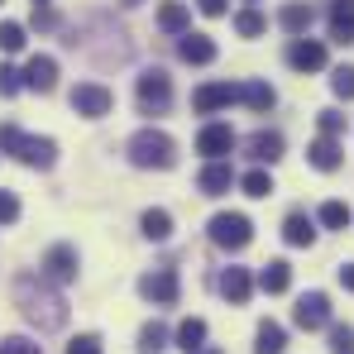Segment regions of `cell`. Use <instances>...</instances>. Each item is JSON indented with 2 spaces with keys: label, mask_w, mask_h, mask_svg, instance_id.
<instances>
[{
  "label": "cell",
  "mask_w": 354,
  "mask_h": 354,
  "mask_svg": "<svg viewBox=\"0 0 354 354\" xmlns=\"http://www.w3.org/2000/svg\"><path fill=\"white\" fill-rule=\"evenodd\" d=\"M239 101H244L249 111H259V115H263V111H273V101H278V96H273V86H268V82H239Z\"/></svg>",
  "instance_id": "cell-25"
},
{
  "label": "cell",
  "mask_w": 354,
  "mask_h": 354,
  "mask_svg": "<svg viewBox=\"0 0 354 354\" xmlns=\"http://www.w3.org/2000/svg\"><path fill=\"white\" fill-rule=\"evenodd\" d=\"M44 278L48 283H72L77 278V249L72 244H53L44 254Z\"/></svg>",
  "instance_id": "cell-12"
},
{
  "label": "cell",
  "mask_w": 354,
  "mask_h": 354,
  "mask_svg": "<svg viewBox=\"0 0 354 354\" xmlns=\"http://www.w3.org/2000/svg\"><path fill=\"white\" fill-rule=\"evenodd\" d=\"M139 230H144V239H168L173 235V216H168L163 206H149V211L139 216Z\"/></svg>",
  "instance_id": "cell-27"
},
{
  "label": "cell",
  "mask_w": 354,
  "mask_h": 354,
  "mask_svg": "<svg viewBox=\"0 0 354 354\" xmlns=\"http://www.w3.org/2000/svg\"><path fill=\"white\" fill-rule=\"evenodd\" d=\"M168 345V326L163 321H149L144 330H139V354H158Z\"/></svg>",
  "instance_id": "cell-31"
},
{
  "label": "cell",
  "mask_w": 354,
  "mask_h": 354,
  "mask_svg": "<svg viewBox=\"0 0 354 354\" xmlns=\"http://www.w3.org/2000/svg\"><path fill=\"white\" fill-rule=\"evenodd\" d=\"M24 86H29V91H53V86H58V58L34 53V58L24 62Z\"/></svg>",
  "instance_id": "cell-13"
},
{
  "label": "cell",
  "mask_w": 354,
  "mask_h": 354,
  "mask_svg": "<svg viewBox=\"0 0 354 354\" xmlns=\"http://www.w3.org/2000/svg\"><path fill=\"white\" fill-rule=\"evenodd\" d=\"M206 235H211V244H221V249L239 254V249L254 239V221H249L244 211H221V216H211Z\"/></svg>",
  "instance_id": "cell-4"
},
{
  "label": "cell",
  "mask_w": 354,
  "mask_h": 354,
  "mask_svg": "<svg viewBox=\"0 0 354 354\" xmlns=\"http://www.w3.org/2000/svg\"><path fill=\"white\" fill-rule=\"evenodd\" d=\"M316 221H321L326 230H345V225H350V221H354V211H350V206H345V201H326V206L316 211Z\"/></svg>",
  "instance_id": "cell-28"
},
{
  "label": "cell",
  "mask_w": 354,
  "mask_h": 354,
  "mask_svg": "<svg viewBox=\"0 0 354 354\" xmlns=\"http://www.w3.org/2000/svg\"><path fill=\"white\" fill-rule=\"evenodd\" d=\"M311 19H316V10L306 5V0H288L283 10H278V24L292 34V39H306V29H311Z\"/></svg>",
  "instance_id": "cell-17"
},
{
  "label": "cell",
  "mask_w": 354,
  "mask_h": 354,
  "mask_svg": "<svg viewBox=\"0 0 354 354\" xmlns=\"http://www.w3.org/2000/svg\"><path fill=\"white\" fill-rule=\"evenodd\" d=\"M111 106H115V96H111L101 82H77V86H72V111H77V115L101 120V115H111Z\"/></svg>",
  "instance_id": "cell-6"
},
{
  "label": "cell",
  "mask_w": 354,
  "mask_h": 354,
  "mask_svg": "<svg viewBox=\"0 0 354 354\" xmlns=\"http://www.w3.org/2000/svg\"><path fill=\"white\" fill-rule=\"evenodd\" d=\"M129 163H134V168H158V173H168L177 163L173 134H163V129H139V134L129 139Z\"/></svg>",
  "instance_id": "cell-3"
},
{
  "label": "cell",
  "mask_w": 354,
  "mask_h": 354,
  "mask_svg": "<svg viewBox=\"0 0 354 354\" xmlns=\"http://www.w3.org/2000/svg\"><path fill=\"white\" fill-rule=\"evenodd\" d=\"M263 29H268V19H263V15H259L254 5H249V10H239V15H235V34H239V39H259Z\"/></svg>",
  "instance_id": "cell-30"
},
{
  "label": "cell",
  "mask_w": 354,
  "mask_h": 354,
  "mask_svg": "<svg viewBox=\"0 0 354 354\" xmlns=\"http://www.w3.org/2000/svg\"><path fill=\"white\" fill-rule=\"evenodd\" d=\"M19 48H24V24L0 19V53H19Z\"/></svg>",
  "instance_id": "cell-32"
},
{
  "label": "cell",
  "mask_w": 354,
  "mask_h": 354,
  "mask_svg": "<svg viewBox=\"0 0 354 354\" xmlns=\"http://www.w3.org/2000/svg\"><path fill=\"white\" fill-rule=\"evenodd\" d=\"M259 288H263V292H288V288H292V268H288V259H273V263H263V268H259Z\"/></svg>",
  "instance_id": "cell-23"
},
{
  "label": "cell",
  "mask_w": 354,
  "mask_h": 354,
  "mask_svg": "<svg viewBox=\"0 0 354 354\" xmlns=\"http://www.w3.org/2000/svg\"><path fill=\"white\" fill-rule=\"evenodd\" d=\"M249 292H254V278H249V268H225V273H221V297H225V301L244 306V301H249Z\"/></svg>",
  "instance_id": "cell-20"
},
{
  "label": "cell",
  "mask_w": 354,
  "mask_h": 354,
  "mask_svg": "<svg viewBox=\"0 0 354 354\" xmlns=\"http://www.w3.org/2000/svg\"><path fill=\"white\" fill-rule=\"evenodd\" d=\"M134 96H139V111H144V115H163V111L173 106V82H168V72H163V67L139 72Z\"/></svg>",
  "instance_id": "cell-5"
},
{
  "label": "cell",
  "mask_w": 354,
  "mask_h": 354,
  "mask_svg": "<svg viewBox=\"0 0 354 354\" xmlns=\"http://www.w3.org/2000/svg\"><path fill=\"white\" fill-rule=\"evenodd\" d=\"M244 149H249L259 163H278V158H283V134H278V129H254Z\"/></svg>",
  "instance_id": "cell-18"
},
{
  "label": "cell",
  "mask_w": 354,
  "mask_h": 354,
  "mask_svg": "<svg viewBox=\"0 0 354 354\" xmlns=\"http://www.w3.org/2000/svg\"><path fill=\"white\" fill-rule=\"evenodd\" d=\"M316 124H321V134L340 139V129H345V115H340V111H321V115H316Z\"/></svg>",
  "instance_id": "cell-35"
},
{
  "label": "cell",
  "mask_w": 354,
  "mask_h": 354,
  "mask_svg": "<svg viewBox=\"0 0 354 354\" xmlns=\"http://www.w3.org/2000/svg\"><path fill=\"white\" fill-rule=\"evenodd\" d=\"M0 354H44L34 340H24V335H10V340H0Z\"/></svg>",
  "instance_id": "cell-36"
},
{
  "label": "cell",
  "mask_w": 354,
  "mask_h": 354,
  "mask_svg": "<svg viewBox=\"0 0 354 354\" xmlns=\"http://www.w3.org/2000/svg\"><path fill=\"white\" fill-rule=\"evenodd\" d=\"M330 91H335L340 101H354V67H350V62L330 72Z\"/></svg>",
  "instance_id": "cell-33"
},
{
  "label": "cell",
  "mask_w": 354,
  "mask_h": 354,
  "mask_svg": "<svg viewBox=\"0 0 354 354\" xmlns=\"http://www.w3.org/2000/svg\"><path fill=\"white\" fill-rule=\"evenodd\" d=\"M187 24H192V10H187L182 0H163V5H158V29H163V34H177V39H182V34H192Z\"/></svg>",
  "instance_id": "cell-21"
},
{
  "label": "cell",
  "mask_w": 354,
  "mask_h": 354,
  "mask_svg": "<svg viewBox=\"0 0 354 354\" xmlns=\"http://www.w3.org/2000/svg\"><path fill=\"white\" fill-rule=\"evenodd\" d=\"M326 24H330V39L335 44H354V0H330Z\"/></svg>",
  "instance_id": "cell-15"
},
{
  "label": "cell",
  "mask_w": 354,
  "mask_h": 354,
  "mask_svg": "<svg viewBox=\"0 0 354 354\" xmlns=\"http://www.w3.org/2000/svg\"><path fill=\"white\" fill-rule=\"evenodd\" d=\"M230 149H235V129L230 124H201V134H196V153H206V163H225L230 158Z\"/></svg>",
  "instance_id": "cell-7"
},
{
  "label": "cell",
  "mask_w": 354,
  "mask_h": 354,
  "mask_svg": "<svg viewBox=\"0 0 354 354\" xmlns=\"http://www.w3.org/2000/svg\"><path fill=\"white\" fill-rule=\"evenodd\" d=\"M34 24H39V29H53V24H58V15H53V10H44V5H39V10H34Z\"/></svg>",
  "instance_id": "cell-40"
},
{
  "label": "cell",
  "mask_w": 354,
  "mask_h": 354,
  "mask_svg": "<svg viewBox=\"0 0 354 354\" xmlns=\"http://www.w3.org/2000/svg\"><path fill=\"white\" fill-rule=\"evenodd\" d=\"M283 239H288L292 249H306V244L316 239V221H311L306 211H292V216L283 221Z\"/></svg>",
  "instance_id": "cell-22"
},
{
  "label": "cell",
  "mask_w": 354,
  "mask_h": 354,
  "mask_svg": "<svg viewBox=\"0 0 354 354\" xmlns=\"http://www.w3.org/2000/svg\"><path fill=\"white\" fill-rule=\"evenodd\" d=\"M288 67H297V72H321L326 67V44L321 39H292L288 44Z\"/></svg>",
  "instance_id": "cell-11"
},
{
  "label": "cell",
  "mask_w": 354,
  "mask_h": 354,
  "mask_svg": "<svg viewBox=\"0 0 354 354\" xmlns=\"http://www.w3.org/2000/svg\"><path fill=\"white\" fill-rule=\"evenodd\" d=\"M239 187H244V196H254V201H263V196H273V173H263V168H254V173L239 177Z\"/></svg>",
  "instance_id": "cell-29"
},
{
  "label": "cell",
  "mask_w": 354,
  "mask_h": 354,
  "mask_svg": "<svg viewBox=\"0 0 354 354\" xmlns=\"http://www.w3.org/2000/svg\"><path fill=\"white\" fill-rule=\"evenodd\" d=\"M24 86V72H15V67H0V96H15Z\"/></svg>",
  "instance_id": "cell-37"
},
{
  "label": "cell",
  "mask_w": 354,
  "mask_h": 354,
  "mask_svg": "<svg viewBox=\"0 0 354 354\" xmlns=\"http://www.w3.org/2000/svg\"><path fill=\"white\" fill-rule=\"evenodd\" d=\"M196 10H201V15H211V19H216V15H225V0H196Z\"/></svg>",
  "instance_id": "cell-41"
},
{
  "label": "cell",
  "mask_w": 354,
  "mask_h": 354,
  "mask_svg": "<svg viewBox=\"0 0 354 354\" xmlns=\"http://www.w3.org/2000/svg\"><path fill=\"white\" fill-rule=\"evenodd\" d=\"M67 354H101V340H96V335H77V340L67 345Z\"/></svg>",
  "instance_id": "cell-39"
},
{
  "label": "cell",
  "mask_w": 354,
  "mask_h": 354,
  "mask_svg": "<svg viewBox=\"0 0 354 354\" xmlns=\"http://www.w3.org/2000/svg\"><path fill=\"white\" fill-rule=\"evenodd\" d=\"M330 354H354V326H330Z\"/></svg>",
  "instance_id": "cell-34"
},
{
  "label": "cell",
  "mask_w": 354,
  "mask_h": 354,
  "mask_svg": "<svg viewBox=\"0 0 354 354\" xmlns=\"http://www.w3.org/2000/svg\"><path fill=\"white\" fill-rule=\"evenodd\" d=\"M19 221V201H15V192H0V225H15Z\"/></svg>",
  "instance_id": "cell-38"
},
{
  "label": "cell",
  "mask_w": 354,
  "mask_h": 354,
  "mask_svg": "<svg viewBox=\"0 0 354 354\" xmlns=\"http://www.w3.org/2000/svg\"><path fill=\"white\" fill-rule=\"evenodd\" d=\"M292 321L301 326V330H321V326L330 321V297H326V292H306V297H297Z\"/></svg>",
  "instance_id": "cell-10"
},
{
  "label": "cell",
  "mask_w": 354,
  "mask_h": 354,
  "mask_svg": "<svg viewBox=\"0 0 354 354\" xmlns=\"http://www.w3.org/2000/svg\"><path fill=\"white\" fill-rule=\"evenodd\" d=\"M177 345L187 354H201L206 350V321H201V316H187V321L177 326Z\"/></svg>",
  "instance_id": "cell-26"
},
{
  "label": "cell",
  "mask_w": 354,
  "mask_h": 354,
  "mask_svg": "<svg viewBox=\"0 0 354 354\" xmlns=\"http://www.w3.org/2000/svg\"><path fill=\"white\" fill-rule=\"evenodd\" d=\"M124 5H139V0H124Z\"/></svg>",
  "instance_id": "cell-43"
},
{
  "label": "cell",
  "mask_w": 354,
  "mask_h": 354,
  "mask_svg": "<svg viewBox=\"0 0 354 354\" xmlns=\"http://www.w3.org/2000/svg\"><path fill=\"white\" fill-rule=\"evenodd\" d=\"M306 158H311V168H321V173H335V168L345 163V149H340V139L321 134V139L306 149Z\"/></svg>",
  "instance_id": "cell-16"
},
{
  "label": "cell",
  "mask_w": 354,
  "mask_h": 354,
  "mask_svg": "<svg viewBox=\"0 0 354 354\" xmlns=\"http://www.w3.org/2000/svg\"><path fill=\"white\" fill-rule=\"evenodd\" d=\"M15 301L39 330H62L67 326V301H62L58 283H48L44 273H19L15 278Z\"/></svg>",
  "instance_id": "cell-1"
},
{
  "label": "cell",
  "mask_w": 354,
  "mask_h": 354,
  "mask_svg": "<svg viewBox=\"0 0 354 354\" xmlns=\"http://www.w3.org/2000/svg\"><path fill=\"white\" fill-rule=\"evenodd\" d=\"M288 350V330L278 321H259V335H254V354H283Z\"/></svg>",
  "instance_id": "cell-24"
},
{
  "label": "cell",
  "mask_w": 354,
  "mask_h": 354,
  "mask_svg": "<svg viewBox=\"0 0 354 354\" xmlns=\"http://www.w3.org/2000/svg\"><path fill=\"white\" fill-rule=\"evenodd\" d=\"M177 292H182V283H177L173 268H158V273H144V278H139V297L153 301V306H173Z\"/></svg>",
  "instance_id": "cell-8"
},
{
  "label": "cell",
  "mask_w": 354,
  "mask_h": 354,
  "mask_svg": "<svg viewBox=\"0 0 354 354\" xmlns=\"http://www.w3.org/2000/svg\"><path fill=\"white\" fill-rule=\"evenodd\" d=\"M177 58L206 67V62H216V44H211L206 34H182V39H177Z\"/></svg>",
  "instance_id": "cell-19"
},
{
  "label": "cell",
  "mask_w": 354,
  "mask_h": 354,
  "mask_svg": "<svg viewBox=\"0 0 354 354\" xmlns=\"http://www.w3.org/2000/svg\"><path fill=\"white\" fill-rule=\"evenodd\" d=\"M0 153H15L29 168H53L58 163V144L44 134H24L19 124H0Z\"/></svg>",
  "instance_id": "cell-2"
},
{
  "label": "cell",
  "mask_w": 354,
  "mask_h": 354,
  "mask_svg": "<svg viewBox=\"0 0 354 354\" xmlns=\"http://www.w3.org/2000/svg\"><path fill=\"white\" fill-rule=\"evenodd\" d=\"M235 182H239V177H235V168H230V163H206V168H201V177H196L201 196H225Z\"/></svg>",
  "instance_id": "cell-14"
},
{
  "label": "cell",
  "mask_w": 354,
  "mask_h": 354,
  "mask_svg": "<svg viewBox=\"0 0 354 354\" xmlns=\"http://www.w3.org/2000/svg\"><path fill=\"white\" fill-rule=\"evenodd\" d=\"M235 101H239V86H230V82H206V86L192 91V111H201V115H216Z\"/></svg>",
  "instance_id": "cell-9"
},
{
  "label": "cell",
  "mask_w": 354,
  "mask_h": 354,
  "mask_svg": "<svg viewBox=\"0 0 354 354\" xmlns=\"http://www.w3.org/2000/svg\"><path fill=\"white\" fill-rule=\"evenodd\" d=\"M340 283H345V288L354 292V263H345V268H340Z\"/></svg>",
  "instance_id": "cell-42"
},
{
  "label": "cell",
  "mask_w": 354,
  "mask_h": 354,
  "mask_svg": "<svg viewBox=\"0 0 354 354\" xmlns=\"http://www.w3.org/2000/svg\"><path fill=\"white\" fill-rule=\"evenodd\" d=\"M201 354H216V350H201Z\"/></svg>",
  "instance_id": "cell-45"
},
{
  "label": "cell",
  "mask_w": 354,
  "mask_h": 354,
  "mask_svg": "<svg viewBox=\"0 0 354 354\" xmlns=\"http://www.w3.org/2000/svg\"><path fill=\"white\" fill-rule=\"evenodd\" d=\"M39 5H44V0H34V10H39Z\"/></svg>",
  "instance_id": "cell-44"
}]
</instances>
